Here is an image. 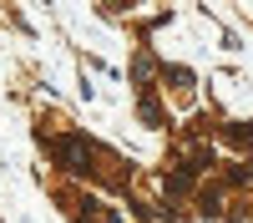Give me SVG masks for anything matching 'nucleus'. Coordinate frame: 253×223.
<instances>
[{"mask_svg":"<svg viewBox=\"0 0 253 223\" xmlns=\"http://www.w3.org/2000/svg\"><path fill=\"white\" fill-rule=\"evenodd\" d=\"M56 152H61V162H66V168H86V147H81L76 137H66V142H56Z\"/></svg>","mask_w":253,"mask_h":223,"instance_id":"1","label":"nucleus"}]
</instances>
